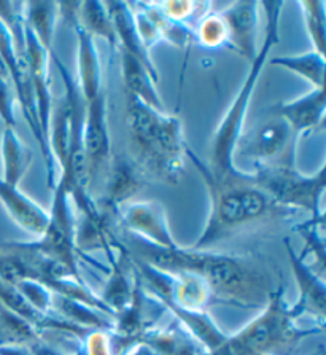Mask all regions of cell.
<instances>
[{
	"instance_id": "cell-1",
	"label": "cell",
	"mask_w": 326,
	"mask_h": 355,
	"mask_svg": "<svg viewBox=\"0 0 326 355\" xmlns=\"http://www.w3.org/2000/svg\"><path fill=\"white\" fill-rule=\"evenodd\" d=\"M136 258L167 274L191 272L210 288L212 300L236 308H263L275 285L258 261L242 255H224L183 247L163 249L129 236Z\"/></svg>"
},
{
	"instance_id": "cell-2",
	"label": "cell",
	"mask_w": 326,
	"mask_h": 355,
	"mask_svg": "<svg viewBox=\"0 0 326 355\" xmlns=\"http://www.w3.org/2000/svg\"><path fill=\"white\" fill-rule=\"evenodd\" d=\"M186 158L196 166L204 180L210 198L206 227L199 238L190 249L210 250L218 242L231 238L237 231L244 230L261 220L287 218L296 212L277 204L263 190L252 184L250 172L240 171L237 175L217 179L197 155L188 147Z\"/></svg>"
},
{
	"instance_id": "cell-3",
	"label": "cell",
	"mask_w": 326,
	"mask_h": 355,
	"mask_svg": "<svg viewBox=\"0 0 326 355\" xmlns=\"http://www.w3.org/2000/svg\"><path fill=\"white\" fill-rule=\"evenodd\" d=\"M126 123L143 171L167 184H177L186 166V145L179 116L154 110L136 96L127 94Z\"/></svg>"
},
{
	"instance_id": "cell-4",
	"label": "cell",
	"mask_w": 326,
	"mask_h": 355,
	"mask_svg": "<svg viewBox=\"0 0 326 355\" xmlns=\"http://www.w3.org/2000/svg\"><path fill=\"white\" fill-rule=\"evenodd\" d=\"M261 7L264 8L266 26H264V40L263 45L260 46L258 55L250 64V69L245 75L242 85L234 96L231 104L224 110L220 125H218L215 134H213L212 142V157L208 169L217 179L223 177L237 175L240 171L236 166V148L244 136V125L247 120V112L250 107V101L253 98L256 85L260 82L261 73L266 66L267 59L277 43H279V26L283 2H260Z\"/></svg>"
},
{
	"instance_id": "cell-5",
	"label": "cell",
	"mask_w": 326,
	"mask_h": 355,
	"mask_svg": "<svg viewBox=\"0 0 326 355\" xmlns=\"http://www.w3.org/2000/svg\"><path fill=\"white\" fill-rule=\"evenodd\" d=\"M299 314L285 301L283 287H275L261 313L228 340L215 352L204 355H290L309 336L323 328H299Z\"/></svg>"
},
{
	"instance_id": "cell-6",
	"label": "cell",
	"mask_w": 326,
	"mask_h": 355,
	"mask_svg": "<svg viewBox=\"0 0 326 355\" xmlns=\"http://www.w3.org/2000/svg\"><path fill=\"white\" fill-rule=\"evenodd\" d=\"M250 180L280 206L306 212L311 220H325L322 207L326 185L325 163L315 174L306 175L296 169L295 157H288L274 164L256 166L250 172Z\"/></svg>"
},
{
	"instance_id": "cell-7",
	"label": "cell",
	"mask_w": 326,
	"mask_h": 355,
	"mask_svg": "<svg viewBox=\"0 0 326 355\" xmlns=\"http://www.w3.org/2000/svg\"><path fill=\"white\" fill-rule=\"evenodd\" d=\"M50 218L39 239L23 242L26 249H29L40 257L46 258L53 263H57L75 276L80 277L77 263V220L72 212L71 196L61 185H56L53 190L51 209L48 211Z\"/></svg>"
},
{
	"instance_id": "cell-8",
	"label": "cell",
	"mask_w": 326,
	"mask_h": 355,
	"mask_svg": "<svg viewBox=\"0 0 326 355\" xmlns=\"http://www.w3.org/2000/svg\"><path fill=\"white\" fill-rule=\"evenodd\" d=\"M296 136L282 118L275 116L256 128L250 136H242L236 153L252 159L256 166L274 164L288 157H295Z\"/></svg>"
},
{
	"instance_id": "cell-9",
	"label": "cell",
	"mask_w": 326,
	"mask_h": 355,
	"mask_svg": "<svg viewBox=\"0 0 326 355\" xmlns=\"http://www.w3.org/2000/svg\"><path fill=\"white\" fill-rule=\"evenodd\" d=\"M118 215L131 234L163 249H174L177 242L169 228V218L159 201H129L118 209Z\"/></svg>"
},
{
	"instance_id": "cell-10",
	"label": "cell",
	"mask_w": 326,
	"mask_h": 355,
	"mask_svg": "<svg viewBox=\"0 0 326 355\" xmlns=\"http://www.w3.org/2000/svg\"><path fill=\"white\" fill-rule=\"evenodd\" d=\"M260 2L240 0L218 10L228 29L226 48L239 56L253 61L258 55V12Z\"/></svg>"
},
{
	"instance_id": "cell-11",
	"label": "cell",
	"mask_w": 326,
	"mask_h": 355,
	"mask_svg": "<svg viewBox=\"0 0 326 355\" xmlns=\"http://www.w3.org/2000/svg\"><path fill=\"white\" fill-rule=\"evenodd\" d=\"M285 244L288 258H290L291 272L295 276V282L298 287V301L293 309L301 315H312L317 320V325L325 327V306H326V285L323 276L317 272L314 268L302 258L296 250L293 249L290 241H283Z\"/></svg>"
},
{
	"instance_id": "cell-12",
	"label": "cell",
	"mask_w": 326,
	"mask_h": 355,
	"mask_svg": "<svg viewBox=\"0 0 326 355\" xmlns=\"http://www.w3.org/2000/svg\"><path fill=\"white\" fill-rule=\"evenodd\" d=\"M83 139L89 180L93 182L100 171L109 168L110 163V132L105 94L87 102Z\"/></svg>"
},
{
	"instance_id": "cell-13",
	"label": "cell",
	"mask_w": 326,
	"mask_h": 355,
	"mask_svg": "<svg viewBox=\"0 0 326 355\" xmlns=\"http://www.w3.org/2000/svg\"><path fill=\"white\" fill-rule=\"evenodd\" d=\"M26 55H28L32 88L37 107L39 125L48 144V129H50V116L53 110L51 77H50V55L40 46L35 37L26 26ZM50 147V145H48Z\"/></svg>"
},
{
	"instance_id": "cell-14",
	"label": "cell",
	"mask_w": 326,
	"mask_h": 355,
	"mask_svg": "<svg viewBox=\"0 0 326 355\" xmlns=\"http://www.w3.org/2000/svg\"><path fill=\"white\" fill-rule=\"evenodd\" d=\"M275 116L287 123L295 136L317 131L323 126L326 110L325 86L312 88L293 101H283L274 107Z\"/></svg>"
},
{
	"instance_id": "cell-15",
	"label": "cell",
	"mask_w": 326,
	"mask_h": 355,
	"mask_svg": "<svg viewBox=\"0 0 326 355\" xmlns=\"http://www.w3.org/2000/svg\"><path fill=\"white\" fill-rule=\"evenodd\" d=\"M107 169L109 175L105 187V206L107 211L118 212L123 204L129 202L131 198L141 190L145 171L134 158L121 157V155L111 159Z\"/></svg>"
},
{
	"instance_id": "cell-16",
	"label": "cell",
	"mask_w": 326,
	"mask_h": 355,
	"mask_svg": "<svg viewBox=\"0 0 326 355\" xmlns=\"http://www.w3.org/2000/svg\"><path fill=\"white\" fill-rule=\"evenodd\" d=\"M72 28L77 35V85L84 102H89L104 94L99 53L96 50L94 37L83 29L80 21H75Z\"/></svg>"
},
{
	"instance_id": "cell-17",
	"label": "cell",
	"mask_w": 326,
	"mask_h": 355,
	"mask_svg": "<svg viewBox=\"0 0 326 355\" xmlns=\"http://www.w3.org/2000/svg\"><path fill=\"white\" fill-rule=\"evenodd\" d=\"M0 204L21 230L37 238L44 234L50 214L39 202L24 195L18 187L5 184L2 179H0Z\"/></svg>"
},
{
	"instance_id": "cell-18",
	"label": "cell",
	"mask_w": 326,
	"mask_h": 355,
	"mask_svg": "<svg viewBox=\"0 0 326 355\" xmlns=\"http://www.w3.org/2000/svg\"><path fill=\"white\" fill-rule=\"evenodd\" d=\"M105 7L110 15L111 23H114L116 37H118V46H121V50L126 51L127 55L136 58L152 73V77L159 82L158 69L150 58L148 50L138 39L129 2H115L114 0V2H105Z\"/></svg>"
},
{
	"instance_id": "cell-19",
	"label": "cell",
	"mask_w": 326,
	"mask_h": 355,
	"mask_svg": "<svg viewBox=\"0 0 326 355\" xmlns=\"http://www.w3.org/2000/svg\"><path fill=\"white\" fill-rule=\"evenodd\" d=\"M159 303L169 313L174 314L175 320L193 336V340L204 349L206 354L215 352L228 340L226 333L215 324V320L207 314V311H188L179 308V306H175L167 300L159 301Z\"/></svg>"
},
{
	"instance_id": "cell-20",
	"label": "cell",
	"mask_w": 326,
	"mask_h": 355,
	"mask_svg": "<svg viewBox=\"0 0 326 355\" xmlns=\"http://www.w3.org/2000/svg\"><path fill=\"white\" fill-rule=\"evenodd\" d=\"M156 355H204V349L179 322L165 327H152L137 338Z\"/></svg>"
},
{
	"instance_id": "cell-21",
	"label": "cell",
	"mask_w": 326,
	"mask_h": 355,
	"mask_svg": "<svg viewBox=\"0 0 326 355\" xmlns=\"http://www.w3.org/2000/svg\"><path fill=\"white\" fill-rule=\"evenodd\" d=\"M121 72L127 94L136 96L138 101L154 110L165 112L161 94L158 93V82L136 58L127 55L126 51L121 53Z\"/></svg>"
},
{
	"instance_id": "cell-22",
	"label": "cell",
	"mask_w": 326,
	"mask_h": 355,
	"mask_svg": "<svg viewBox=\"0 0 326 355\" xmlns=\"http://www.w3.org/2000/svg\"><path fill=\"white\" fill-rule=\"evenodd\" d=\"M60 21V2H24V23L35 40L50 55H55V34Z\"/></svg>"
},
{
	"instance_id": "cell-23",
	"label": "cell",
	"mask_w": 326,
	"mask_h": 355,
	"mask_svg": "<svg viewBox=\"0 0 326 355\" xmlns=\"http://www.w3.org/2000/svg\"><path fill=\"white\" fill-rule=\"evenodd\" d=\"M172 282L167 297L156 298L158 301L167 300L179 308L188 311H206L208 304L213 303L208 285L199 276L191 272L170 274Z\"/></svg>"
},
{
	"instance_id": "cell-24",
	"label": "cell",
	"mask_w": 326,
	"mask_h": 355,
	"mask_svg": "<svg viewBox=\"0 0 326 355\" xmlns=\"http://www.w3.org/2000/svg\"><path fill=\"white\" fill-rule=\"evenodd\" d=\"M0 157H2V179L5 184L18 187L32 163L30 148L26 145L13 128H5L0 139Z\"/></svg>"
},
{
	"instance_id": "cell-25",
	"label": "cell",
	"mask_w": 326,
	"mask_h": 355,
	"mask_svg": "<svg viewBox=\"0 0 326 355\" xmlns=\"http://www.w3.org/2000/svg\"><path fill=\"white\" fill-rule=\"evenodd\" d=\"M271 64L299 75V77L307 80L312 85V88H322V86H325L326 58L315 50L302 53V55L272 58Z\"/></svg>"
},
{
	"instance_id": "cell-26",
	"label": "cell",
	"mask_w": 326,
	"mask_h": 355,
	"mask_svg": "<svg viewBox=\"0 0 326 355\" xmlns=\"http://www.w3.org/2000/svg\"><path fill=\"white\" fill-rule=\"evenodd\" d=\"M78 21L88 34L93 37H100L114 48H120L118 37H116L110 15L107 12L105 2H96V0L80 2Z\"/></svg>"
},
{
	"instance_id": "cell-27",
	"label": "cell",
	"mask_w": 326,
	"mask_h": 355,
	"mask_svg": "<svg viewBox=\"0 0 326 355\" xmlns=\"http://www.w3.org/2000/svg\"><path fill=\"white\" fill-rule=\"evenodd\" d=\"M40 338L34 325L0 306V346H30Z\"/></svg>"
},
{
	"instance_id": "cell-28",
	"label": "cell",
	"mask_w": 326,
	"mask_h": 355,
	"mask_svg": "<svg viewBox=\"0 0 326 355\" xmlns=\"http://www.w3.org/2000/svg\"><path fill=\"white\" fill-rule=\"evenodd\" d=\"M298 5L302 12L307 34L311 37V42L314 45L312 50L325 56V51H326L325 2L323 0H302V2H298Z\"/></svg>"
},
{
	"instance_id": "cell-29",
	"label": "cell",
	"mask_w": 326,
	"mask_h": 355,
	"mask_svg": "<svg viewBox=\"0 0 326 355\" xmlns=\"http://www.w3.org/2000/svg\"><path fill=\"white\" fill-rule=\"evenodd\" d=\"M0 306H3L5 309H8L10 313L16 314L21 319L28 320L37 330H39L42 320H44V314L37 313L15 285L3 281H0Z\"/></svg>"
},
{
	"instance_id": "cell-30",
	"label": "cell",
	"mask_w": 326,
	"mask_h": 355,
	"mask_svg": "<svg viewBox=\"0 0 326 355\" xmlns=\"http://www.w3.org/2000/svg\"><path fill=\"white\" fill-rule=\"evenodd\" d=\"M194 37L204 48H221L228 43L226 24L218 12H210L202 16L197 24Z\"/></svg>"
},
{
	"instance_id": "cell-31",
	"label": "cell",
	"mask_w": 326,
	"mask_h": 355,
	"mask_svg": "<svg viewBox=\"0 0 326 355\" xmlns=\"http://www.w3.org/2000/svg\"><path fill=\"white\" fill-rule=\"evenodd\" d=\"M15 89L10 80V75L5 69L3 62L0 61V120L3 121L5 128L16 126L15 115Z\"/></svg>"
},
{
	"instance_id": "cell-32",
	"label": "cell",
	"mask_w": 326,
	"mask_h": 355,
	"mask_svg": "<svg viewBox=\"0 0 326 355\" xmlns=\"http://www.w3.org/2000/svg\"><path fill=\"white\" fill-rule=\"evenodd\" d=\"M158 8L161 10L164 16L169 19L177 21V23L186 24L191 16L196 13V8L201 7L202 2H193V0H183V2H156Z\"/></svg>"
},
{
	"instance_id": "cell-33",
	"label": "cell",
	"mask_w": 326,
	"mask_h": 355,
	"mask_svg": "<svg viewBox=\"0 0 326 355\" xmlns=\"http://www.w3.org/2000/svg\"><path fill=\"white\" fill-rule=\"evenodd\" d=\"M29 349H30L32 355H73L72 352H67V351H64V349L55 346V344L46 343L44 338H40L39 341L30 344Z\"/></svg>"
},
{
	"instance_id": "cell-34",
	"label": "cell",
	"mask_w": 326,
	"mask_h": 355,
	"mask_svg": "<svg viewBox=\"0 0 326 355\" xmlns=\"http://www.w3.org/2000/svg\"><path fill=\"white\" fill-rule=\"evenodd\" d=\"M0 355H32L29 346H0Z\"/></svg>"
},
{
	"instance_id": "cell-35",
	"label": "cell",
	"mask_w": 326,
	"mask_h": 355,
	"mask_svg": "<svg viewBox=\"0 0 326 355\" xmlns=\"http://www.w3.org/2000/svg\"><path fill=\"white\" fill-rule=\"evenodd\" d=\"M125 355H156V354H154L152 349L145 346L143 343L136 341L129 349H127Z\"/></svg>"
},
{
	"instance_id": "cell-36",
	"label": "cell",
	"mask_w": 326,
	"mask_h": 355,
	"mask_svg": "<svg viewBox=\"0 0 326 355\" xmlns=\"http://www.w3.org/2000/svg\"><path fill=\"white\" fill-rule=\"evenodd\" d=\"M318 355H322V352H320V354H318Z\"/></svg>"
}]
</instances>
